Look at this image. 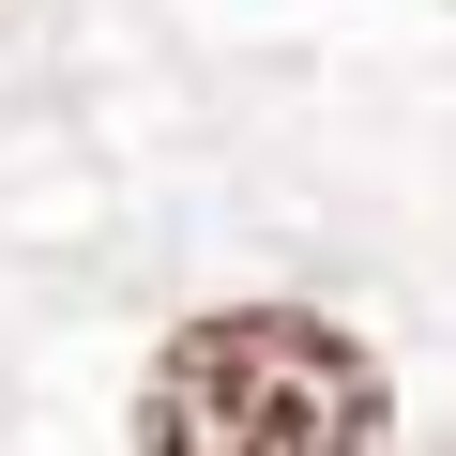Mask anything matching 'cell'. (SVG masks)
<instances>
[{
	"mask_svg": "<svg viewBox=\"0 0 456 456\" xmlns=\"http://www.w3.org/2000/svg\"><path fill=\"white\" fill-rule=\"evenodd\" d=\"M395 380L320 305H213L137 380V456H380Z\"/></svg>",
	"mask_w": 456,
	"mask_h": 456,
	"instance_id": "cell-1",
	"label": "cell"
}]
</instances>
